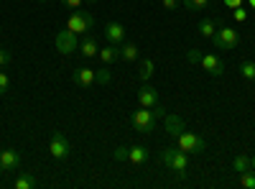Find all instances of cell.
Segmentation results:
<instances>
[{
  "label": "cell",
  "mask_w": 255,
  "mask_h": 189,
  "mask_svg": "<svg viewBox=\"0 0 255 189\" xmlns=\"http://www.w3.org/2000/svg\"><path fill=\"white\" fill-rule=\"evenodd\" d=\"M161 164L163 166H168L176 177H186V169H189V156H186V151H181L179 146L176 149H163L161 151Z\"/></svg>",
  "instance_id": "6da1fadb"
},
{
  "label": "cell",
  "mask_w": 255,
  "mask_h": 189,
  "mask_svg": "<svg viewBox=\"0 0 255 189\" xmlns=\"http://www.w3.org/2000/svg\"><path fill=\"white\" fill-rule=\"evenodd\" d=\"M130 125H133V131H138V133H143V136L153 133V131H156V115H153V110H151V108H143V105H140V110H135V113L130 115Z\"/></svg>",
  "instance_id": "7a4b0ae2"
},
{
  "label": "cell",
  "mask_w": 255,
  "mask_h": 189,
  "mask_svg": "<svg viewBox=\"0 0 255 189\" xmlns=\"http://www.w3.org/2000/svg\"><path fill=\"white\" fill-rule=\"evenodd\" d=\"M176 143H179V149L186 151V154H202L207 151V141L197 133H191V131H184L176 136Z\"/></svg>",
  "instance_id": "3957f363"
},
{
  "label": "cell",
  "mask_w": 255,
  "mask_h": 189,
  "mask_svg": "<svg viewBox=\"0 0 255 189\" xmlns=\"http://www.w3.org/2000/svg\"><path fill=\"white\" fill-rule=\"evenodd\" d=\"M212 44H215L217 49H235L240 44V33L235 28H230V26H220L215 31V36H212Z\"/></svg>",
  "instance_id": "277c9868"
},
{
  "label": "cell",
  "mask_w": 255,
  "mask_h": 189,
  "mask_svg": "<svg viewBox=\"0 0 255 189\" xmlns=\"http://www.w3.org/2000/svg\"><path fill=\"white\" fill-rule=\"evenodd\" d=\"M92 26H95V18H92L90 13H84L82 8H79V10H72V15L67 18V28H69L72 33H77V36H79V33H87Z\"/></svg>",
  "instance_id": "5b68a950"
},
{
  "label": "cell",
  "mask_w": 255,
  "mask_h": 189,
  "mask_svg": "<svg viewBox=\"0 0 255 189\" xmlns=\"http://www.w3.org/2000/svg\"><path fill=\"white\" fill-rule=\"evenodd\" d=\"M56 51L64 54V56H72L74 51H79V38L77 33H72L69 28H64L56 33Z\"/></svg>",
  "instance_id": "8992f818"
},
{
  "label": "cell",
  "mask_w": 255,
  "mask_h": 189,
  "mask_svg": "<svg viewBox=\"0 0 255 189\" xmlns=\"http://www.w3.org/2000/svg\"><path fill=\"white\" fill-rule=\"evenodd\" d=\"M49 154L54 156V159H67L69 154H72V143L67 141V136H64V133H51V141H49Z\"/></svg>",
  "instance_id": "52a82bcc"
},
{
  "label": "cell",
  "mask_w": 255,
  "mask_h": 189,
  "mask_svg": "<svg viewBox=\"0 0 255 189\" xmlns=\"http://www.w3.org/2000/svg\"><path fill=\"white\" fill-rule=\"evenodd\" d=\"M202 69L204 72H209L212 77H220V74H225V61L217 56V54H202Z\"/></svg>",
  "instance_id": "ba28073f"
},
{
  "label": "cell",
  "mask_w": 255,
  "mask_h": 189,
  "mask_svg": "<svg viewBox=\"0 0 255 189\" xmlns=\"http://www.w3.org/2000/svg\"><path fill=\"white\" fill-rule=\"evenodd\" d=\"M18 166H20V154L15 149L0 151V172H15Z\"/></svg>",
  "instance_id": "9c48e42d"
},
{
  "label": "cell",
  "mask_w": 255,
  "mask_h": 189,
  "mask_svg": "<svg viewBox=\"0 0 255 189\" xmlns=\"http://www.w3.org/2000/svg\"><path fill=\"white\" fill-rule=\"evenodd\" d=\"M105 38H108V44L120 46L123 41H125V28H123V23H118V20L108 23V26H105Z\"/></svg>",
  "instance_id": "30bf717a"
},
{
  "label": "cell",
  "mask_w": 255,
  "mask_h": 189,
  "mask_svg": "<svg viewBox=\"0 0 255 189\" xmlns=\"http://www.w3.org/2000/svg\"><path fill=\"white\" fill-rule=\"evenodd\" d=\"M72 79H74V85H79V87H92L95 85V69L79 67V69H74Z\"/></svg>",
  "instance_id": "8fae6325"
},
{
  "label": "cell",
  "mask_w": 255,
  "mask_h": 189,
  "mask_svg": "<svg viewBox=\"0 0 255 189\" xmlns=\"http://www.w3.org/2000/svg\"><path fill=\"white\" fill-rule=\"evenodd\" d=\"M138 102L143 105V108H153V105H158V92L151 85H143L138 90Z\"/></svg>",
  "instance_id": "7c38bea8"
},
{
  "label": "cell",
  "mask_w": 255,
  "mask_h": 189,
  "mask_svg": "<svg viewBox=\"0 0 255 189\" xmlns=\"http://www.w3.org/2000/svg\"><path fill=\"white\" fill-rule=\"evenodd\" d=\"M166 131H168V136H179V133H184L186 131V125H184V120L179 118V115H174V113H166Z\"/></svg>",
  "instance_id": "4fadbf2b"
},
{
  "label": "cell",
  "mask_w": 255,
  "mask_h": 189,
  "mask_svg": "<svg viewBox=\"0 0 255 189\" xmlns=\"http://www.w3.org/2000/svg\"><path fill=\"white\" fill-rule=\"evenodd\" d=\"M97 51H100V41L95 36H84V41L79 44V54L84 59H92V56H97Z\"/></svg>",
  "instance_id": "5bb4252c"
},
{
  "label": "cell",
  "mask_w": 255,
  "mask_h": 189,
  "mask_svg": "<svg viewBox=\"0 0 255 189\" xmlns=\"http://www.w3.org/2000/svg\"><path fill=\"white\" fill-rule=\"evenodd\" d=\"M128 161L135 164V166L145 164L148 161V149L145 146H130V149H128Z\"/></svg>",
  "instance_id": "9a60e30c"
},
{
  "label": "cell",
  "mask_w": 255,
  "mask_h": 189,
  "mask_svg": "<svg viewBox=\"0 0 255 189\" xmlns=\"http://www.w3.org/2000/svg\"><path fill=\"white\" fill-rule=\"evenodd\" d=\"M97 56H100L102 64H113V61H118V59H120V46L110 44V46L100 49V51H97Z\"/></svg>",
  "instance_id": "2e32d148"
},
{
  "label": "cell",
  "mask_w": 255,
  "mask_h": 189,
  "mask_svg": "<svg viewBox=\"0 0 255 189\" xmlns=\"http://www.w3.org/2000/svg\"><path fill=\"white\" fill-rule=\"evenodd\" d=\"M120 59L123 61H135L138 59V46L130 44V41H128V44L123 41V44H120Z\"/></svg>",
  "instance_id": "e0dca14e"
},
{
  "label": "cell",
  "mask_w": 255,
  "mask_h": 189,
  "mask_svg": "<svg viewBox=\"0 0 255 189\" xmlns=\"http://www.w3.org/2000/svg\"><path fill=\"white\" fill-rule=\"evenodd\" d=\"M248 169H253V164H250V156H245V154H238L235 159H232V172L243 174V172H248Z\"/></svg>",
  "instance_id": "ac0fdd59"
},
{
  "label": "cell",
  "mask_w": 255,
  "mask_h": 189,
  "mask_svg": "<svg viewBox=\"0 0 255 189\" xmlns=\"http://www.w3.org/2000/svg\"><path fill=\"white\" fill-rule=\"evenodd\" d=\"M217 31V20H212V18H204L202 23H199V36L202 38H212Z\"/></svg>",
  "instance_id": "d6986e66"
},
{
  "label": "cell",
  "mask_w": 255,
  "mask_h": 189,
  "mask_svg": "<svg viewBox=\"0 0 255 189\" xmlns=\"http://www.w3.org/2000/svg\"><path fill=\"white\" fill-rule=\"evenodd\" d=\"M13 187H15V189H33V187H38V182H36L31 174H20V177L13 182Z\"/></svg>",
  "instance_id": "ffe728a7"
},
{
  "label": "cell",
  "mask_w": 255,
  "mask_h": 189,
  "mask_svg": "<svg viewBox=\"0 0 255 189\" xmlns=\"http://www.w3.org/2000/svg\"><path fill=\"white\" fill-rule=\"evenodd\" d=\"M153 72H156L153 61H151V59H143V61H140V69H138L140 79H151V77H153Z\"/></svg>",
  "instance_id": "44dd1931"
},
{
  "label": "cell",
  "mask_w": 255,
  "mask_h": 189,
  "mask_svg": "<svg viewBox=\"0 0 255 189\" xmlns=\"http://www.w3.org/2000/svg\"><path fill=\"white\" fill-rule=\"evenodd\" d=\"M181 5H184L186 10H194V13H199V10H204V8L209 5V0H181Z\"/></svg>",
  "instance_id": "7402d4cb"
},
{
  "label": "cell",
  "mask_w": 255,
  "mask_h": 189,
  "mask_svg": "<svg viewBox=\"0 0 255 189\" xmlns=\"http://www.w3.org/2000/svg\"><path fill=\"white\" fill-rule=\"evenodd\" d=\"M240 77L255 82V61H243L240 64Z\"/></svg>",
  "instance_id": "603a6c76"
},
{
  "label": "cell",
  "mask_w": 255,
  "mask_h": 189,
  "mask_svg": "<svg viewBox=\"0 0 255 189\" xmlns=\"http://www.w3.org/2000/svg\"><path fill=\"white\" fill-rule=\"evenodd\" d=\"M110 79H113V74H110V69H95V85H110Z\"/></svg>",
  "instance_id": "cb8c5ba5"
},
{
  "label": "cell",
  "mask_w": 255,
  "mask_h": 189,
  "mask_svg": "<svg viewBox=\"0 0 255 189\" xmlns=\"http://www.w3.org/2000/svg\"><path fill=\"white\" fill-rule=\"evenodd\" d=\"M240 187H245V189H255V172H253V169H248V172L240 174Z\"/></svg>",
  "instance_id": "d4e9b609"
},
{
  "label": "cell",
  "mask_w": 255,
  "mask_h": 189,
  "mask_svg": "<svg viewBox=\"0 0 255 189\" xmlns=\"http://www.w3.org/2000/svg\"><path fill=\"white\" fill-rule=\"evenodd\" d=\"M232 18H235L238 20V23H245V20H248V10L240 5V8H232Z\"/></svg>",
  "instance_id": "484cf974"
},
{
  "label": "cell",
  "mask_w": 255,
  "mask_h": 189,
  "mask_svg": "<svg viewBox=\"0 0 255 189\" xmlns=\"http://www.w3.org/2000/svg\"><path fill=\"white\" fill-rule=\"evenodd\" d=\"M186 59H189V64H199V61H202V51L199 49H189Z\"/></svg>",
  "instance_id": "4316f807"
},
{
  "label": "cell",
  "mask_w": 255,
  "mask_h": 189,
  "mask_svg": "<svg viewBox=\"0 0 255 189\" xmlns=\"http://www.w3.org/2000/svg\"><path fill=\"white\" fill-rule=\"evenodd\" d=\"M10 90V77L5 72H0V95H5Z\"/></svg>",
  "instance_id": "83f0119b"
},
{
  "label": "cell",
  "mask_w": 255,
  "mask_h": 189,
  "mask_svg": "<svg viewBox=\"0 0 255 189\" xmlns=\"http://www.w3.org/2000/svg\"><path fill=\"white\" fill-rule=\"evenodd\" d=\"M10 64V51L8 49H0V69H5Z\"/></svg>",
  "instance_id": "f1b7e54d"
},
{
  "label": "cell",
  "mask_w": 255,
  "mask_h": 189,
  "mask_svg": "<svg viewBox=\"0 0 255 189\" xmlns=\"http://www.w3.org/2000/svg\"><path fill=\"white\" fill-rule=\"evenodd\" d=\"M61 3L67 5V8H72V10H79L84 3H87V0H61Z\"/></svg>",
  "instance_id": "f546056e"
},
{
  "label": "cell",
  "mask_w": 255,
  "mask_h": 189,
  "mask_svg": "<svg viewBox=\"0 0 255 189\" xmlns=\"http://www.w3.org/2000/svg\"><path fill=\"white\" fill-rule=\"evenodd\" d=\"M151 110H153V115H156V118H166V113H168V110L163 108V105H153Z\"/></svg>",
  "instance_id": "4dcf8cb0"
},
{
  "label": "cell",
  "mask_w": 255,
  "mask_h": 189,
  "mask_svg": "<svg viewBox=\"0 0 255 189\" xmlns=\"http://www.w3.org/2000/svg\"><path fill=\"white\" fill-rule=\"evenodd\" d=\"M115 159H120V161H125L128 159V149H125V146H120V149H115V154H113Z\"/></svg>",
  "instance_id": "1f68e13d"
},
{
  "label": "cell",
  "mask_w": 255,
  "mask_h": 189,
  "mask_svg": "<svg viewBox=\"0 0 255 189\" xmlns=\"http://www.w3.org/2000/svg\"><path fill=\"white\" fill-rule=\"evenodd\" d=\"M179 3H181V0H163V8H166V10H176Z\"/></svg>",
  "instance_id": "d6a6232c"
},
{
  "label": "cell",
  "mask_w": 255,
  "mask_h": 189,
  "mask_svg": "<svg viewBox=\"0 0 255 189\" xmlns=\"http://www.w3.org/2000/svg\"><path fill=\"white\" fill-rule=\"evenodd\" d=\"M222 3H225L227 8H240V5H243V0H222Z\"/></svg>",
  "instance_id": "836d02e7"
},
{
  "label": "cell",
  "mask_w": 255,
  "mask_h": 189,
  "mask_svg": "<svg viewBox=\"0 0 255 189\" xmlns=\"http://www.w3.org/2000/svg\"><path fill=\"white\" fill-rule=\"evenodd\" d=\"M250 164H253V172H255V154L250 156Z\"/></svg>",
  "instance_id": "e575fe53"
},
{
  "label": "cell",
  "mask_w": 255,
  "mask_h": 189,
  "mask_svg": "<svg viewBox=\"0 0 255 189\" xmlns=\"http://www.w3.org/2000/svg\"><path fill=\"white\" fill-rule=\"evenodd\" d=\"M248 3H250V8H253V10H255V0H248Z\"/></svg>",
  "instance_id": "d590c367"
},
{
  "label": "cell",
  "mask_w": 255,
  "mask_h": 189,
  "mask_svg": "<svg viewBox=\"0 0 255 189\" xmlns=\"http://www.w3.org/2000/svg\"><path fill=\"white\" fill-rule=\"evenodd\" d=\"M36 3H46V0H36Z\"/></svg>",
  "instance_id": "8d00e7d4"
},
{
  "label": "cell",
  "mask_w": 255,
  "mask_h": 189,
  "mask_svg": "<svg viewBox=\"0 0 255 189\" xmlns=\"http://www.w3.org/2000/svg\"><path fill=\"white\" fill-rule=\"evenodd\" d=\"M87 3H97V0H87Z\"/></svg>",
  "instance_id": "74e56055"
}]
</instances>
